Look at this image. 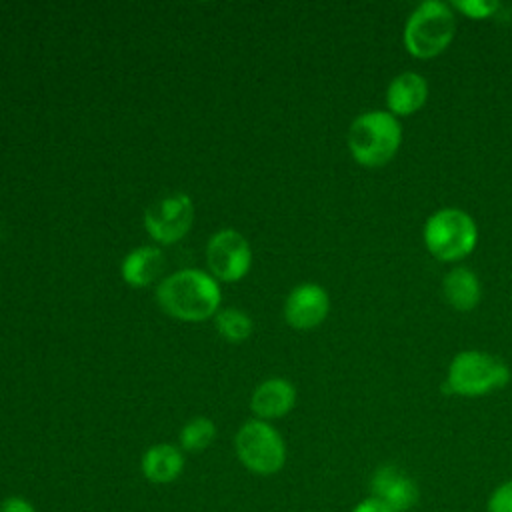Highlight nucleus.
<instances>
[{
    "instance_id": "1",
    "label": "nucleus",
    "mask_w": 512,
    "mask_h": 512,
    "mask_svg": "<svg viewBox=\"0 0 512 512\" xmlns=\"http://www.w3.org/2000/svg\"><path fill=\"white\" fill-rule=\"evenodd\" d=\"M220 298L222 294L216 278L198 268H184L170 274L156 290L160 308L186 322H200L214 316Z\"/></svg>"
},
{
    "instance_id": "2",
    "label": "nucleus",
    "mask_w": 512,
    "mask_h": 512,
    "mask_svg": "<svg viewBox=\"0 0 512 512\" xmlns=\"http://www.w3.org/2000/svg\"><path fill=\"white\" fill-rule=\"evenodd\" d=\"M402 144V126L384 110H370L354 118L348 130V148L354 160L368 168L388 164Z\"/></svg>"
},
{
    "instance_id": "3",
    "label": "nucleus",
    "mask_w": 512,
    "mask_h": 512,
    "mask_svg": "<svg viewBox=\"0 0 512 512\" xmlns=\"http://www.w3.org/2000/svg\"><path fill=\"white\" fill-rule=\"evenodd\" d=\"M456 32V18L448 4L440 0L422 2L404 26V46L416 58L442 54Z\"/></svg>"
},
{
    "instance_id": "4",
    "label": "nucleus",
    "mask_w": 512,
    "mask_h": 512,
    "mask_svg": "<svg viewBox=\"0 0 512 512\" xmlns=\"http://www.w3.org/2000/svg\"><path fill=\"white\" fill-rule=\"evenodd\" d=\"M478 228L460 208H440L424 224V244L442 262H458L476 248Z\"/></svg>"
},
{
    "instance_id": "5",
    "label": "nucleus",
    "mask_w": 512,
    "mask_h": 512,
    "mask_svg": "<svg viewBox=\"0 0 512 512\" xmlns=\"http://www.w3.org/2000/svg\"><path fill=\"white\" fill-rule=\"evenodd\" d=\"M510 380V368L496 356L466 350L454 356L448 368L446 386L460 396H482L500 390Z\"/></svg>"
},
{
    "instance_id": "6",
    "label": "nucleus",
    "mask_w": 512,
    "mask_h": 512,
    "mask_svg": "<svg viewBox=\"0 0 512 512\" xmlns=\"http://www.w3.org/2000/svg\"><path fill=\"white\" fill-rule=\"evenodd\" d=\"M238 460L254 474L270 476L282 470L286 446L280 432L266 420H248L234 438Z\"/></svg>"
},
{
    "instance_id": "7",
    "label": "nucleus",
    "mask_w": 512,
    "mask_h": 512,
    "mask_svg": "<svg viewBox=\"0 0 512 512\" xmlns=\"http://www.w3.org/2000/svg\"><path fill=\"white\" fill-rule=\"evenodd\" d=\"M194 220V204L188 194H172L156 200L144 212V226L152 240L174 244L188 234Z\"/></svg>"
},
{
    "instance_id": "8",
    "label": "nucleus",
    "mask_w": 512,
    "mask_h": 512,
    "mask_svg": "<svg viewBox=\"0 0 512 512\" xmlns=\"http://www.w3.org/2000/svg\"><path fill=\"white\" fill-rule=\"evenodd\" d=\"M206 262L214 278L236 282L250 270L252 250L240 232L220 230L208 240Z\"/></svg>"
},
{
    "instance_id": "9",
    "label": "nucleus",
    "mask_w": 512,
    "mask_h": 512,
    "mask_svg": "<svg viewBox=\"0 0 512 512\" xmlns=\"http://www.w3.org/2000/svg\"><path fill=\"white\" fill-rule=\"evenodd\" d=\"M370 488V496L386 504L392 512H408L418 504L420 498L416 482L394 464L376 468L370 480Z\"/></svg>"
},
{
    "instance_id": "10",
    "label": "nucleus",
    "mask_w": 512,
    "mask_h": 512,
    "mask_svg": "<svg viewBox=\"0 0 512 512\" xmlns=\"http://www.w3.org/2000/svg\"><path fill=\"white\" fill-rule=\"evenodd\" d=\"M330 310V298L320 284L304 282L292 288L284 302V318L292 328L308 330L326 318Z\"/></svg>"
},
{
    "instance_id": "11",
    "label": "nucleus",
    "mask_w": 512,
    "mask_h": 512,
    "mask_svg": "<svg viewBox=\"0 0 512 512\" xmlns=\"http://www.w3.org/2000/svg\"><path fill=\"white\" fill-rule=\"evenodd\" d=\"M428 98V82L418 72H402L392 78L386 90V104L392 116H410L418 112Z\"/></svg>"
},
{
    "instance_id": "12",
    "label": "nucleus",
    "mask_w": 512,
    "mask_h": 512,
    "mask_svg": "<svg viewBox=\"0 0 512 512\" xmlns=\"http://www.w3.org/2000/svg\"><path fill=\"white\" fill-rule=\"evenodd\" d=\"M296 390L286 378L264 380L250 398V408L258 420H272L288 414L294 408Z\"/></svg>"
},
{
    "instance_id": "13",
    "label": "nucleus",
    "mask_w": 512,
    "mask_h": 512,
    "mask_svg": "<svg viewBox=\"0 0 512 512\" xmlns=\"http://www.w3.org/2000/svg\"><path fill=\"white\" fill-rule=\"evenodd\" d=\"M184 468L182 448L174 444H154L142 456V474L154 484L174 482Z\"/></svg>"
},
{
    "instance_id": "14",
    "label": "nucleus",
    "mask_w": 512,
    "mask_h": 512,
    "mask_svg": "<svg viewBox=\"0 0 512 512\" xmlns=\"http://www.w3.org/2000/svg\"><path fill=\"white\" fill-rule=\"evenodd\" d=\"M442 290H444L446 302L460 312L472 310L478 304L482 294L478 276L464 266H458L444 276Z\"/></svg>"
},
{
    "instance_id": "15",
    "label": "nucleus",
    "mask_w": 512,
    "mask_h": 512,
    "mask_svg": "<svg viewBox=\"0 0 512 512\" xmlns=\"http://www.w3.org/2000/svg\"><path fill=\"white\" fill-rule=\"evenodd\" d=\"M164 258L156 246H140L126 254L122 262V278L136 288L148 286L162 270Z\"/></svg>"
},
{
    "instance_id": "16",
    "label": "nucleus",
    "mask_w": 512,
    "mask_h": 512,
    "mask_svg": "<svg viewBox=\"0 0 512 512\" xmlns=\"http://www.w3.org/2000/svg\"><path fill=\"white\" fill-rule=\"evenodd\" d=\"M216 436V424L206 416H196L180 430V448L186 452H202L212 444Z\"/></svg>"
},
{
    "instance_id": "17",
    "label": "nucleus",
    "mask_w": 512,
    "mask_h": 512,
    "mask_svg": "<svg viewBox=\"0 0 512 512\" xmlns=\"http://www.w3.org/2000/svg\"><path fill=\"white\" fill-rule=\"evenodd\" d=\"M214 322L220 336L228 342H244L252 334V320L248 318V314L236 308L220 310Z\"/></svg>"
},
{
    "instance_id": "18",
    "label": "nucleus",
    "mask_w": 512,
    "mask_h": 512,
    "mask_svg": "<svg viewBox=\"0 0 512 512\" xmlns=\"http://www.w3.org/2000/svg\"><path fill=\"white\" fill-rule=\"evenodd\" d=\"M488 512H512V480H506L490 494Z\"/></svg>"
},
{
    "instance_id": "19",
    "label": "nucleus",
    "mask_w": 512,
    "mask_h": 512,
    "mask_svg": "<svg viewBox=\"0 0 512 512\" xmlns=\"http://www.w3.org/2000/svg\"><path fill=\"white\" fill-rule=\"evenodd\" d=\"M0 512H36V508L22 496H8L0 502Z\"/></svg>"
},
{
    "instance_id": "20",
    "label": "nucleus",
    "mask_w": 512,
    "mask_h": 512,
    "mask_svg": "<svg viewBox=\"0 0 512 512\" xmlns=\"http://www.w3.org/2000/svg\"><path fill=\"white\" fill-rule=\"evenodd\" d=\"M352 512H392V510H390L386 504H382L380 500L368 496V498L360 500V502L354 506Z\"/></svg>"
}]
</instances>
